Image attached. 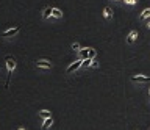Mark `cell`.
I'll return each mask as SVG.
<instances>
[{
  "label": "cell",
  "instance_id": "14",
  "mask_svg": "<svg viewBox=\"0 0 150 130\" xmlns=\"http://www.w3.org/2000/svg\"><path fill=\"white\" fill-rule=\"evenodd\" d=\"M78 53H80V58H83V60H84V58H88V53H89V49H81V50H80V52H78Z\"/></svg>",
  "mask_w": 150,
  "mask_h": 130
},
{
  "label": "cell",
  "instance_id": "6",
  "mask_svg": "<svg viewBox=\"0 0 150 130\" xmlns=\"http://www.w3.org/2000/svg\"><path fill=\"white\" fill-rule=\"evenodd\" d=\"M131 80L136 82V83H150V77H147V75H133Z\"/></svg>",
  "mask_w": 150,
  "mask_h": 130
},
{
  "label": "cell",
  "instance_id": "16",
  "mask_svg": "<svg viewBox=\"0 0 150 130\" xmlns=\"http://www.w3.org/2000/svg\"><path fill=\"white\" fill-rule=\"evenodd\" d=\"M96 55H97V52H96V49H89L88 58H91V60H94V58H96Z\"/></svg>",
  "mask_w": 150,
  "mask_h": 130
},
{
  "label": "cell",
  "instance_id": "10",
  "mask_svg": "<svg viewBox=\"0 0 150 130\" xmlns=\"http://www.w3.org/2000/svg\"><path fill=\"white\" fill-rule=\"evenodd\" d=\"M52 124H53V119H52V118H47V119H44V122H42V130H49V127H50V125Z\"/></svg>",
  "mask_w": 150,
  "mask_h": 130
},
{
  "label": "cell",
  "instance_id": "18",
  "mask_svg": "<svg viewBox=\"0 0 150 130\" xmlns=\"http://www.w3.org/2000/svg\"><path fill=\"white\" fill-rule=\"evenodd\" d=\"M91 66H92V67H98V63L96 61V60H92V63H91Z\"/></svg>",
  "mask_w": 150,
  "mask_h": 130
},
{
  "label": "cell",
  "instance_id": "2",
  "mask_svg": "<svg viewBox=\"0 0 150 130\" xmlns=\"http://www.w3.org/2000/svg\"><path fill=\"white\" fill-rule=\"evenodd\" d=\"M19 31H21V25H14V27H11V28H8V30L3 31L2 38H13V36H16Z\"/></svg>",
  "mask_w": 150,
  "mask_h": 130
},
{
  "label": "cell",
  "instance_id": "17",
  "mask_svg": "<svg viewBox=\"0 0 150 130\" xmlns=\"http://www.w3.org/2000/svg\"><path fill=\"white\" fill-rule=\"evenodd\" d=\"M125 2V5H128V6H134L136 3H138V0H124Z\"/></svg>",
  "mask_w": 150,
  "mask_h": 130
},
{
  "label": "cell",
  "instance_id": "11",
  "mask_svg": "<svg viewBox=\"0 0 150 130\" xmlns=\"http://www.w3.org/2000/svg\"><path fill=\"white\" fill-rule=\"evenodd\" d=\"M38 114H39V116H41V118H42V119H47V118H52V113H50V111H49V110H41V111H39V113H38Z\"/></svg>",
  "mask_w": 150,
  "mask_h": 130
},
{
  "label": "cell",
  "instance_id": "3",
  "mask_svg": "<svg viewBox=\"0 0 150 130\" xmlns=\"http://www.w3.org/2000/svg\"><path fill=\"white\" fill-rule=\"evenodd\" d=\"M81 66H83V58H78L77 61H74L72 64H69V67L66 69V72H67V74H72V72H75V71H78Z\"/></svg>",
  "mask_w": 150,
  "mask_h": 130
},
{
  "label": "cell",
  "instance_id": "7",
  "mask_svg": "<svg viewBox=\"0 0 150 130\" xmlns=\"http://www.w3.org/2000/svg\"><path fill=\"white\" fill-rule=\"evenodd\" d=\"M36 67H39V69H50L52 63L47 61V60H38V61H36Z\"/></svg>",
  "mask_w": 150,
  "mask_h": 130
},
{
  "label": "cell",
  "instance_id": "5",
  "mask_svg": "<svg viewBox=\"0 0 150 130\" xmlns=\"http://www.w3.org/2000/svg\"><path fill=\"white\" fill-rule=\"evenodd\" d=\"M136 39H138V30H130L128 35H127V43H128V44H133Z\"/></svg>",
  "mask_w": 150,
  "mask_h": 130
},
{
  "label": "cell",
  "instance_id": "12",
  "mask_svg": "<svg viewBox=\"0 0 150 130\" xmlns=\"http://www.w3.org/2000/svg\"><path fill=\"white\" fill-rule=\"evenodd\" d=\"M53 17L55 19H63V11L58 8H53Z\"/></svg>",
  "mask_w": 150,
  "mask_h": 130
},
{
  "label": "cell",
  "instance_id": "4",
  "mask_svg": "<svg viewBox=\"0 0 150 130\" xmlns=\"http://www.w3.org/2000/svg\"><path fill=\"white\" fill-rule=\"evenodd\" d=\"M50 17H53V6H45L44 10H42V19L47 21V19H50Z\"/></svg>",
  "mask_w": 150,
  "mask_h": 130
},
{
  "label": "cell",
  "instance_id": "8",
  "mask_svg": "<svg viewBox=\"0 0 150 130\" xmlns=\"http://www.w3.org/2000/svg\"><path fill=\"white\" fill-rule=\"evenodd\" d=\"M103 17H105V19H112V10H111V6H105V8H103Z\"/></svg>",
  "mask_w": 150,
  "mask_h": 130
},
{
  "label": "cell",
  "instance_id": "15",
  "mask_svg": "<svg viewBox=\"0 0 150 130\" xmlns=\"http://www.w3.org/2000/svg\"><path fill=\"white\" fill-rule=\"evenodd\" d=\"M91 63H92V60H91V58H84V60H83V66H81V67H89V66H91Z\"/></svg>",
  "mask_w": 150,
  "mask_h": 130
},
{
  "label": "cell",
  "instance_id": "21",
  "mask_svg": "<svg viewBox=\"0 0 150 130\" xmlns=\"http://www.w3.org/2000/svg\"><path fill=\"white\" fill-rule=\"evenodd\" d=\"M17 130H25V129H22V127H19V129H17Z\"/></svg>",
  "mask_w": 150,
  "mask_h": 130
},
{
  "label": "cell",
  "instance_id": "9",
  "mask_svg": "<svg viewBox=\"0 0 150 130\" xmlns=\"http://www.w3.org/2000/svg\"><path fill=\"white\" fill-rule=\"evenodd\" d=\"M150 17V8H144L142 13L139 14V21H145V19H149Z\"/></svg>",
  "mask_w": 150,
  "mask_h": 130
},
{
  "label": "cell",
  "instance_id": "1",
  "mask_svg": "<svg viewBox=\"0 0 150 130\" xmlns=\"http://www.w3.org/2000/svg\"><path fill=\"white\" fill-rule=\"evenodd\" d=\"M5 61H6V69H8V75H6V85H5V88H9V82H11L13 71L16 69V58H14V57H11V55H6V57H5Z\"/></svg>",
  "mask_w": 150,
  "mask_h": 130
},
{
  "label": "cell",
  "instance_id": "19",
  "mask_svg": "<svg viewBox=\"0 0 150 130\" xmlns=\"http://www.w3.org/2000/svg\"><path fill=\"white\" fill-rule=\"evenodd\" d=\"M145 27H147V28H149V30H150V21H149V22H147V25H145Z\"/></svg>",
  "mask_w": 150,
  "mask_h": 130
},
{
  "label": "cell",
  "instance_id": "13",
  "mask_svg": "<svg viewBox=\"0 0 150 130\" xmlns=\"http://www.w3.org/2000/svg\"><path fill=\"white\" fill-rule=\"evenodd\" d=\"M70 47H72L74 52H80V50H81V45H80V43H77V41H75V43H72V45H70Z\"/></svg>",
  "mask_w": 150,
  "mask_h": 130
},
{
  "label": "cell",
  "instance_id": "20",
  "mask_svg": "<svg viewBox=\"0 0 150 130\" xmlns=\"http://www.w3.org/2000/svg\"><path fill=\"white\" fill-rule=\"evenodd\" d=\"M112 2H122V0H112Z\"/></svg>",
  "mask_w": 150,
  "mask_h": 130
}]
</instances>
